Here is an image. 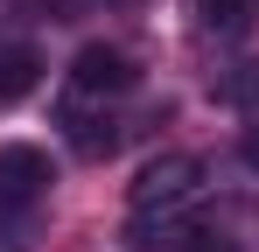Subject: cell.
I'll return each mask as SVG.
<instances>
[{
  "mask_svg": "<svg viewBox=\"0 0 259 252\" xmlns=\"http://www.w3.org/2000/svg\"><path fill=\"white\" fill-rule=\"evenodd\" d=\"M203 189H210L203 154H154L140 168L133 196H126V245H161L175 224H189V210L203 203Z\"/></svg>",
  "mask_w": 259,
  "mask_h": 252,
  "instance_id": "6da1fadb",
  "label": "cell"
},
{
  "mask_svg": "<svg viewBox=\"0 0 259 252\" xmlns=\"http://www.w3.org/2000/svg\"><path fill=\"white\" fill-rule=\"evenodd\" d=\"M224 98H231V112H238L245 126H259V63L231 70V77H224Z\"/></svg>",
  "mask_w": 259,
  "mask_h": 252,
  "instance_id": "52a82bcc",
  "label": "cell"
},
{
  "mask_svg": "<svg viewBox=\"0 0 259 252\" xmlns=\"http://www.w3.org/2000/svg\"><path fill=\"white\" fill-rule=\"evenodd\" d=\"M189 14H196V28L217 42H238L259 28V0H189Z\"/></svg>",
  "mask_w": 259,
  "mask_h": 252,
  "instance_id": "277c9868",
  "label": "cell"
},
{
  "mask_svg": "<svg viewBox=\"0 0 259 252\" xmlns=\"http://www.w3.org/2000/svg\"><path fill=\"white\" fill-rule=\"evenodd\" d=\"M49 182H56V168H49L42 147H28V140L0 147V217H28L49 196Z\"/></svg>",
  "mask_w": 259,
  "mask_h": 252,
  "instance_id": "3957f363",
  "label": "cell"
},
{
  "mask_svg": "<svg viewBox=\"0 0 259 252\" xmlns=\"http://www.w3.org/2000/svg\"><path fill=\"white\" fill-rule=\"evenodd\" d=\"M35 84H42V56H35V42H0V105L28 98Z\"/></svg>",
  "mask_w": 259,
  "mask_h": 252,
  "instance_id": "5b68a950",
  "label": "cell"
},
{
  "mask_svg": "<svg viewBox=\"0 0 259 252\" xmlns=\"http://www.w3.org/2000/svg\"><path fill=\"white\" fill-rule=\"evenodd\" d=\"M238 161H245V168H252V175H259V126H252V133H245V140H238Z\"/></svg>",
  "mask_w": 259,
  "mask_h": 252,
  "instance_id": "ba28073f",
  "label": "cell"
},
{
  "mask_svg": "<svg viewBox=\"0 0 259 252\" xmlns=\"http://www.w3.org/2000/svg\"><path fill=\"white\" fill-rule=\"evenodd\" d=\"M140 70H133L126 49H112V42H91L77 49V63L63 70V126H84V119H112V105L126 98Z\"/></svg>",
  "mask_w": 259,
  "mask_h": 252,
  "instance_id": "7a4b0ae2",
  "label": "cell"
},
{
  "mask_svg": "<svg viewBox=\"0 0 259 252\" xmlns=\"http://www.w3.org/2000/svg\"><path fill=\"white\" fill-rule=\"evenodd\" d=\"M161 252H238V238L217 231V224H175L161 238Z\"/></svg>",
  "mask_w": 259,
  "mask_h": 252,
  "instance_id": "8992f818",
  "label": "cell"
}]
</instances>
